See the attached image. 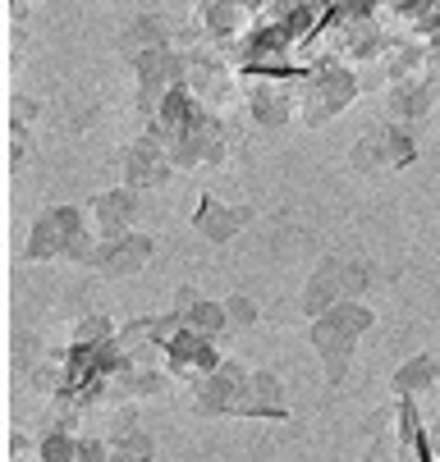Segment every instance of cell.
I'll return each instance as SVG.
<instances>
[{
  "mask_svg": "<svg viewBox=\"0 0 440 462\" xmlns=\"http://www.w3.org/2000/svg\"><path fill=\"white\" fill-rule=\"evenodd\" d=\"M371 325V311L362 302H340L335 311H326L322 320H312V344H317V353L326 357V380L340 384L344 371H349V353L358 344V335Z\"/></svg>",
  "mask_w": 440,
  "mask_h": 462,
  "instance_id": "1",
  "label": "cell"
},
{
  "mask_svg": "<svg viewBox=\"0 0 440 462\" xmlns=\"http://www.w3.org/2000/svg\"><path fill=\"white\" fill-rule=\"evenodd\" d=\"M358 97V83L349 69H340V64H326V69H312L298 88V110H307V119H331L340 115L349 101Z\"/></svg>",
  "mask_w": 440,
  "mask_h": 462,
  "instance_id": "2",
  "label": "cell"
},
{
  "mask_svg": "<svg viewBox=\"0 0 440 462\" xmlns=\"http://www.w3.org/2000/svg\"><path fill=\"white\" fill-rule=\"evenodd\" d=\"M83 216L74 207H51L37 225H33V238H28V256L33 261H51V256H65L74 234H83Z\"/></svg>",
  "mask_w": 440,
  "mask_h": 462,
  "instance_id": "3",
  "label": "cell"
},
{
  "mask_svg": "<svg viewBox=\"0 0 440 462\" xmlns=\"http://www.w3.org/2000/svg\"><path fill=\"white\" fill-rule=\"evenodd\" d=\"M119 165H124V183H129L134 192L138 188H156V183H165L170 179V152L156 143V138H138L129 152L119 156Z\"/></svg>",
  "mask_w": 440,
  "mask_h": 462,
  "instance_id": "4",
  "label": "cell"
},
{
  "mask_svg": "<svg viewBox=\"0 0 440 462\" xmlns=\"http://www.w3.org/2000/svg\"><path fill=\"white\" fill-rule=\"evenodd\" d=\"M92 216H97L92 229H97L101 243L134 234V220H138V197H134V188H110V192H101L97 202H92Z\"/></svg>",
  "mask_w": 440,
  "mask_h": 462,
  "instance_id": "5",
  "label": "cell"
},
{
  "mask_svg": "<svg viewBox=\"0 0 440 462\" xmlns=\"http://www.w3.org/2000/svg\"><path fill=\"white\" fill-rule=\"evenodd\" d=\"M152 238L147 234H124V238H110V243H101L97 247V256H92V266L97 271H106V275H134V271H143L147 261H152Z\"/></svg>",
  "mask_w": 440,
  "mask_h": 462,
  "instance_id": "6",
  "label": "cell"
},
{
  "mask_svg": "<svg viewBox=\"0 0 440 462\" xmlns=\"http://www.w3.org/2000/svg\"><path fill=\"white\" fill-rule=\"evenodd\" d=\"M298 110V97L280 83V79H257L248 88V115H253L262 128H280L289 124V115Z\"/></svg>",
  "mask_w": 440,
  "mask_h": 462,
  "instance_id": "7",
  "label": "cell"
},
{
  "mask_svg": "<svg viewBox=\"0 0 440 462\" xmlns=\"http://www.w3.org/2000/svg\"><path fill=\"white\" fill-rule=\"evenodd\" d=\"M248 220H253V211H248V207H225V202H216V197H202V202H198V216H193L198 234L211 238V243H229Z\"/></svg>",
  "mask_w": 440,
  "mask_h": 462,
  "instance_id": "8",
  "label": "cell"
},
{
  "mask_svg": "<svg viewBox=\"0 0 440 462\" xmlns=\"http://www.w3.org/2000/svg\"><path fill=\"white\" fill-rule=\"evenodd\" d=\"M386 110H390V124L408 128V124H417V119L431 110V88H426V83H417V79H404V83H395V88H390Z\"/></svg>",
  "mask_w": 440,
  "mask_h": 462,
  "instance_id": "9",
  "label": "cell"
},
{
  "mask_svg": "<svg viewBox=\"0 0 440 462\" xmlns=\"http://www.w3.org/2000/svg\"><path fill=\"white\" fill-rule=\"evenodd\" d=\"M435 380H440V366H435V357H413L408 366H399V375H395V389L404 393V399H417V393L435 389Z\"/></svg>",
  "mask_w": 440,
  "mask_h": 462,
  "instance_id": "10",
  "label": "cell"
},
{
  "mask_svg": "<svg viewBox=\"0 0 440 462\" xmlns=\"http://www.w3.org/2000/svg\"><path fill=\"white\" fill-rule=\"evenodd\" d=\"M225 320H229V335H234V329H243V325H253V320H257V307L234 293V298H225Z\"/></svg>",
  "mask_w": 440,
  "mask_h": 462,
  "instance_id": "11",
  "label": "cell"
}]
</instances>
